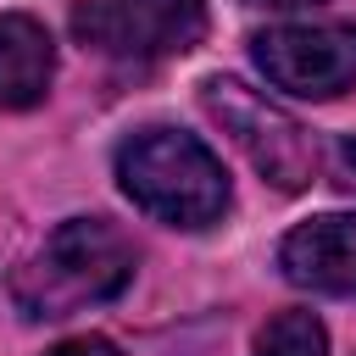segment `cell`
Here are the masks:
<instances>
[{
	"label": "cell",
	"instance_id": "cell-1",
	"mask_svg": "<svg viewBox=\"0 0 356 356\" xmlns=\"http://www.w3.org/2000/svg\"><path fill=\"white\" fill-rule=\"evenodd\" d=\"M117 178L139 211L172 228H206L228 206L222 161L195 134H178V128H139L134 139H122Z\"/></svg>",
	"mask_w": 356,
	"mask_h": 356
},
{
	"label": "cell",
	"instance_id": "cell-2",
	"mask_svg": "<svg viewBox=\"0 0 356 356\" xmlns=\"http://www.w3.org/2000/svg\"><path fill=\"white\" fill-rule=\"evenodd\" d=\"M128 278H134L128 239L111 222H100V217H72L17 273V306L33 323L39 317H67L78 306H95V300L122 295Z\"/></svg>",
	"mask_w": 356,
	"mask_h": 356
},
{
	"label": "cell",
	"instance_id": "cell-3",
	"mask_svg": "<svg viewBox=\"0 0 356 356\" xmlns=\"http://www.w3.org/2000/svg\"><path fill=\"white\" fill-rule=\"evenodd\" d=\"M200 106H206V117L239 145V156L273 189L295 195V189L312 184V172H317V139L284 106H273L267 95H256L239 78H206L200 83Z\"/></svg>",
	"mask_w": 356,
	"mask_h": 356
},
{
	"label": "cell",
	"instance_id": "cell-4",
	"mask_svg": "<svg viewBox=\"0 0 356 356\" xmlns=\"http://www.w3.org/2000/svg\"><path fill=\"white\" fill-rule=\"evenodd\" d=\"M72 33L111 61H161L200 44L206 0H78Z\"/></svg>",
	"mask_w": 356,
	"mask_h": 356
},
{
	"label": "cell",
	"instance_id": "cell-5",
	"mask_svg": "<svg viewBox=\"0 0 356 356\" xmlns=\"http://www.w3.org/2000/svg\"><path fill=\"white\" fill-rule=\"evenodd\" d=\"M250 56L267 72V83L306 95V100H328V95H345L356 83V22L261 28L250 39Z\"/></svg>",
	"mask_w": 356,
	"mask_h": 356
},
{
	"label": "cell",
	"instance_id": "cell-6",
	"mask_svg": "<svg viewBox=\"0 0 356 356\" xmlns=\"http://www.w3.org/2000/svg\"><path fill=\"white\" fill-rule=\"evenodd\" d=\"M284 278L300 289H323V295H356V217L334 211V217H312L300 222L284 250Z\"/></svg>",
	"mask_w": 356,
	"mask_h": 356
},
{
	"label": "cell",
	"instance_id": "cell-7",
	"mask_svg": "<svg viewBox=\"0 0 356 356\" xmlns=\"http://www.w3.org/2000/svg\"><path fill=\"white\" fill-rule=\"evenodd\" d=\"M50 72H56L50 33L22 11L0 17V106H11V111L39 106L50 89Z\"/></svg>",
	"mask_w": 356,
	"mask_h": 356
},
{
	"label": "cell",
	"instance_id": "cell-8",
	"mask_svg": "<svg viewBox=\"0 0 356 356\" xmlns=\"http://www.w3.org/2000/svg\"><path fill=\"white\" fill-rule=\"evenodd\" d=\"M256 356H328V334L312 312H278L256 334Z\"/></svg>",
	"mask_w": 356,
	"mask_h": 356
},
{
	"label": "cell",
	"instance_id": "cell-9",
	"mask_svg": "<svg viewBox=\"0 0 356 356\" xmlns=\"http://www.w3.org/2000/svg\"><path fill=\"white\" fill-rule=\"evenodd\" d=\"M328 178H334V189L356 195V134H339V139H334V150H328Z\"/></svg>",
	"mask_w": 356,
	"mask_h": 356
},
{
	"label": "cell",
	"instance_id": "cell-10",
	"mask_svg": "<svg viewBox=\"0 0 356 356\" xmlns=\"http://www.w3.org/2000/svg\"><path fill=\"white\" fill-rule=\"evenodd\" d=\"M44 356H122L111 339H95V334H83V339H67V345H56V350H44Z\"/></svg>",
	"mask_w": 356,
	"mask_h": 356
},
{
	"label": "cell",
	"instance_id": "cell-11",
	"mask_svg": "<svg viewBox=\"0 0 356 356\" xmlns=\"http://www.w3.org/2000/svg\"><path fill=\"white\" fill-rule=\"evenodd\" d=\"M245 6H261V11H300V6H323V0H245Z\"/></svg>",
	"mask_w": 356,
	"mask_h": 356
}]
</instances>
